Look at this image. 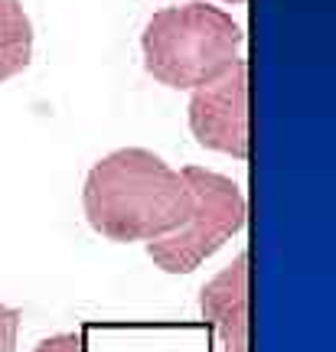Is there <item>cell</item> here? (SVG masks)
<instances>
[{
    "mask_svg": "<svg viewBox=\"0 0 336 352\" xmlns=\"http://www.w3.org/2000/svg\"><path fill=\"white\" fill-rule=\"evenodd\" d=\"M17 333H20V314L7 303H0V352L17 349Z\"/></svg>",
    "mask_w": 336,
    "mask_h": 352,
    "instance_id": "obj_7",
    "label": "cell"
},
{
    "mask_svg": "<svg viewBox=\"0 0 336 352\" xmlns=\"http://www.w3.org/2000/svg\"><path fill=\"white\" fill-rule=\"evenodd\" d=\"M33 59V23L20 0H0V82L20 76Z\"/></svg>",
    "mask_w": 336,
    "mask_h": 352,
    "instance_id": "obj_6",
    "label": "cell"
},
{
    "mask_svg": "<svg viewBox=\"0 0 336 352\" xmlns=\"http://www.w3.org/2000/svg\"><path fill=\"white\" fill-rule=\"evenodd\" d=\"M88 226L108 241H157L193 212L183 176L144 147H121L88 170L82 189Z\"/></svg>",
    "mask_w": 336,
    "mask_h": 352,
    "instance_id": "obj_1",
    "label": "cell"
},
{
    "mask_svg": "<svg viewBox=\"0 0 336 352\" xmlns=\"http://www.w3.org/2000/svg\"><path fill=\"white\" fill-rule=\"evenodd\" d=\"M229 3H245V0H229Z\"/></svg>",
    "mask_w": 336,
    "mask_h": 352,
    "instance_id": "obj_9",
    "label": "cell"
},
{
    "mask_svg": "<svg viewBox=\"0 0 336 352\" xmlns=\"http://www.w3.org/2000/svg\"><path fill=\"white\" fill-rule=\"evenodd\" d=\"M189 131L202 147L229 153L235 160L249 157V63L238 59L229 72L193 91Z\"/></svg>",
    "mask_w": 336,
    "mask_h": 352,
    "instance_id": "obj_4",
    "label": "cell"
},
{
    "mask_svg": "<svg viewBox=\"0 0 336 352\" xmlns=\"http://www.w3.org/2000/svg\"><path fill=\"white\" fill-rule=\"evenodd\" d=\"M200 310L219 352H249V254L242 252L202 287Z\"/></svg>",
    "mask_w": 336,
    "mask_h": 352,
    "instance_id": "obj_5",
    "label": "cell"
},
{
    "mask_svg": "<svg viewBox=\"0 0 336 352\" xmlns=\"http://www.w3.org/2000/svg\"><path fill=\"white\" fill-rule=\"evenodd\" d=\"M33 352H85V342L78 333H59V336L43 340Z\"/></svg>",
    "mask_w": 336,
    "mask_h": 352,
    "instance_id": "obj_8",
    "label": "cell"
},
{
    "mask_svg": "<svg viewBox=\"0 0 336 352\" xmlns=\"http://www.w3.org/2000/svg\"><path fill=\"white\" fill-rule=\"evenodd\" d=\"M242 26L206 0L163 7L147 20L140 50L144 69L167 88H202L238 63Z\"/></svg>",
    "mask_w": 336,
    "mask_h": 352,
    "instance_id": "obj_2",
    "label": "cell"
},
{
    "mask_svg": "<svg viewBox=\"0 0 336 352\" xmlns=\"http://www.w3.org/2000/svg\"><path fill=\"white\" fill-rule=\"evenodd\" d=\"M180 176L193 196V212L174 235L147 241L150 261L167 274H193L245 226V196L229 176L202 166H183Z\"/></svg>",
    "mask_w": 336,
    "mask_h": 352,
    "instance_id": "obj_3",
    "label": "cell"
}]
</instances>
